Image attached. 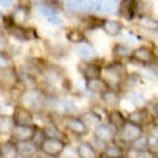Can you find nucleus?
Here are the masks:
<instances>
[{
  "instance_id": "nucleus-23",
  "label": "nucleus",
  "mask_w": 158,
  "mask_h": 158,
  "mask_svg": "<svg viewBox=\"0 0 158 158\" xmlns=\"http://www.w3.org/2000/svg\"><path fill=\"white\" fill-rule=\"evenodd\" d=\"M82 71H84V76H85L87 81H92V79H98L100 74H101L100 67H97V65H92V63L85 65V68H84Z\"/></svg>"
},
{
  "instance_id": "nucleus-33",
  "label": "nucleus",
  "mask_w": 158,
  "mask_h": 158,
  "mask_svg": "<svg viewBox=\"0 0 158 158\" xmlns=\"http://www.w3.org/2000/svg\"><path fill=\"white\" fill-rule=\"evenodd\" d=\"M115 10L114 2H101V13H112Z\"/></svg>"
},
{
  "instance_id": "nucleus-2",
  "label": "nucleus",
  "mask_w": 158,
  "mask_h": 158,
  "mask_svg": "<svg viewBox=\"0 0 158 158\" xmlns=\"http://www.w3.org/2000/svg\"><path fill=\"white\" fill-rule=\"evenodd\" d=\"M65 144L62 139H51L48 138L44 142H43V146H41V150L48 155V156H59L65 152Z\"/></svg>"
},
{
  "instance_id": "nucleus-9",
  "label": "nucleus",
  "mask_w": 158,
  "mask_h": 158,
  "mask_svg": "<svg viewBox=\"0 0 158 158\" xmlns=\"http://www.w3.org/2000/svg\"><path fill=\"white\" fill-rule=\"evenodd\" d=\"M35 127H15V130H13V136H15V139H18L19 142L21 141H32L33 135H35Z\"/></svg>"
},
{
  "instance_id": "nucleus-26",
  "label": "nucleus",
  "mask_w": 158,
  "mask_h": 158,
  "mask_svg": "<svg viewBox=\"0 0 158 158\" xmlns=\"http://www.w3.org/2000/svg\"><path fill=\"white\" fill-rule=\"evenodd\" d=\"M46 139H48V136H46V133H44V130L36 128V130H35V135H33V138H32V142L35 144V146L41 147L43 142H44Z\"/></svg>"
},
{
  "instance_id": "nucleus-24",
  "label": "nucleus",
  "mask_w": 158,
  "mask_h": 158,
  "mask_svg": "<svg viewBox=\"0 0 158 158\" xmlns=\"http://www.w3.org/2000/svg\"><path fill=\"white\" fill-rule=\"evenodd\" d=\"M128 122H131V123H135V125H142L144 122H147L146 120V112H144L142 109H136V111H133L130 115H128Z\"/></svg>"
},
{
  "instance_id": "nucleus-30",
  "label": "nucleus",
  "mask_w": 158,
  "mask_h": 158,
  "mask_svg": "<svg viewBox=\"0 0 158 158\" xmlns=\"http://www.w3.org/2000/svg\"><path fill=\"white\" fill-rule=\"evenodd\" d=\"M25 18H27V11H25L22 6H18L16 8V11L13 13V22H22V21H25Z\"/></svg>"
},
{
  "instance_id": "nucleus-38",
  "label": "nucleus",
  "mask_w": 158,
  "mask_h": 158,
  "mask_svg": "<svg viewBox=\"0 0 158 158\" xmlns=\"http://www.w3.org/2000/svg\"><path fill=\"white\" fill-rule=\"evenodd\" d=\"M6 48H8V40L3 35H0V52L6 51Z\"/></svg>"
},
{
  "instance_id": "nucleus-5",
  "label": "nucleus",
  "mask_w": 158,
  "mask_h": 158,
  "mask_svg": "<svg viewBox=\"0 0 158 158\" xmlns=\"http://www.w3.org/2000/svg\"><path fill=\"white\" fill-rule=\"evenodd\" d=\"M120 131H122L123 141H127V142H135V141H138L139 138H142V128H141L139 125L131 123V122H127L125 127H123Z\"/></svg>"
},
{
  "instance_id": "nucleus-31",
  "label": "nucleus",
  "mask_w": 158,
  "mask_h": 158,
  "mask_svg": "<svg viewBox=\"0 0 158 158\" xmlns=\"http://www.w3.org/2000/svg\"><path fill=\"white\" fill-rule=\"evenodd\" d=\"M112 52H114L115 57H127V56L130 54V49H128V46H125V44H117Z\"/></svg>"
},
{
  "instance_id": "nucleus-39",
  "label": "nucleus",
  "mask_w": 158,
  "mask_h": 158,
  "mask_svg": "<svg viewBox=\"0 0 158 158\" xmlns=\"http://www.w3.org/2000/svg\"><path fill=\"white\" fill-rule=\"evenodd\" d=\"M48 22H49V24H54V25H59V24H62V19H60L59 16H54V18H49Z\"/></svg>"
},
{
  "instance_id": "nucleus-41",
  "label": "nucleus",
  "mask_w": 158,
  "mask_h": 158,
  "mask_svg": "<svg viewBox=\"0 0 158 158\" xmlns=\"http://www.w3.org/2000/svg\"><path fill=\"white\" fill-rule=\"evenodd\" d=\"M155 71H156V74H158V68H156V70H155Z\"/></svg>"
},
{
  "instance_id": "nucleus-16",
  "label": "nucleus",
  "mask_w": 158,
  "mask_h": 158,
  "mask_svg": "<svg viewBox=\"0 0 158 158\" xmlns=\"http://www.w3.org/2000/svg\"><path fill=\"white\" fill-rule=\"evenodd\" d=\"M103 29L108 35H118L122 32V24L114 19H106L103 21Z\"/></svg>"
},
{
  "instance_id": "nucleus-20",
  "label": "nucleus",
  "mask_w": 158,
  "mask_h": 158,
  "mask_svg": "<svg viewBox=\"0 0 158 158\" xmlns=\"http://www.w3.org/2000/svg\"><path fill=\"white\" fill-rule=\"evenodd\" d=\"M76 52H77V56L79 57H82V59H94L97 56V51L94 49V46L92 44H79L76 48Z\"/></svg>"
},
{
  "instance_id": "nucleus-19",
  "label": "nucleus",
  "mask_w": 158,
  "mask_h": 158,
  "mask_svg": "<svg viewBox=\"0 0 158 158\" xmlns=\"http://www.w3.org/2000/svg\"><path fill=\"white\" fill-rule=\"evenodd\" d=\"M15 122H13V117L8 115H0V135H8L13 133L15 130Z\"/></svg>"
},
{
  "instance_id": "nucleus-13",
  "label": "nucleus",
  "mask_w": 158,
  "mask_h": 158,
  "mask_svg": "<svg viewBox=\"0 0 158 158\" xmlns=\"http://www.w3.org/2000/svg\"><path fill=\"white\" fill-rule=\"evenodd\" d=\"M85 87H87L89 92H94V94H104V92L108 90V84L104 82L101 77L92 79V81H87Z\"/></svg>"
},
{
  "instance_id": "nucleus-43",
  "label": "nucleus",
  "mask_w": 158,
  "mask_h": 158,
  "mask_svg": "<svg viewBox=\"0 0 158 158\" xmlns=\"http://www.w3.org/2000/svg\"><path fill=\"white\" fill-rule=\"evenodd\" d=\"M156 112H158V106H156Z\"/></svg>"
},
{
  "instance_id": "nucleus-37",
  "label": "nucleus",
  "mask_w": 158,
  "mask_h": 158,
  "mask_svg": "<svg viewBox=\"0 0 158 158\" xmlns=\"http://www.w3.org/2000/svg\"><path fill=\"white\" fill-rule=\"evenodd\" d=\"M24 38L25 40H35L36 38L35 29H24Z\"/></svg>"
},
{
  "instance_id": "nucleus-7",
  "label": "nucleus",
  "mask_w": 158,
  "mask_h": 158,
  "mask_svg": "<svg viewBox=\"0 0 158 158\" xmlns=\"http://www.w3.org/2000/svg\"><path fill=\"white\" fill-rule=\"evenodd\" d=\"M131 57H133L135 62H139V63H144V65L153 62V59H155L152 49H149L146 46H141L136 51H133V52H131Z\"/></svg>"
},
{
  "instance_id": "nucleus-44",
  "label": "nucleus",
  "mask_w": 158,
  "mask_h": 158,
  "mask_svg": "<svg viewBox=\"0 0 158 158\" xmlns=\"http://www.w3.org/2000/svg\"><path fill=\"white\" fill-rule=\"evenodd\" d=\"M0 16H2V15H0Z\"/></svg>"
},
{
  "instance_id": "nucleus-4",
  "label": "nucleus",
  "mask_w": 158,
  "mask_h": 158,
  "mask_svg": "<svg viewBox=\"0 0 158 158\" xmlns=\"http://www.w3.org/2000/svg\"><path fill=\"white\" fill-rule=\"evenodd\" d=\"M13 122H15L16 127H32L33 115L25 108H16L15 112H13Z\"/></svg>"
},
{
  "instance_id": "nucleus-34",
  "label": "nucleus",
  "mask_w": 158,
  "mask_h": 158,
  "mask_svg": "<svg viewBox=\"0 0 158 158\" xmlns=\"http://www.w3.org/2000/svg\"><path fill=\"white\" fill-rule=\"evenodd\" d=\"M11 35H15L19 40H25L24 38V29L19 27V25H13V27H11Z\"/></svg>"
},
{
  "instance_id": "nucleus-17",
  "label": "nucleus",
  "mask_w": 158,
  "mask_h": 158,
  "mask_svg": "<svg viewBox=\"0 0 158 158\" xmlns=\"http://www.w3.org/2000/svg\"><path fill=\"white\" fill-rule=\"evenodd\" d=\"M109 123L114 127V130H122L125 127L127 120L118 111H111L109 112Z\"/></svg>"
},
{
  "instance_id": "nucleus-1",
  "label": "nucleus",
  "mask_w": 158,
  "mask_h": 158,
  "mask_svg": "<svg viewBox=\"0 0 158 158\" xmlns=\"http://www.w3.org/2000/svg\"><path fill=\"white\" fill-rule=\"evenodd\" d=\"M22 103H24L25 109L40 111L44 104V97L38 89H30V90H25L22 94Z\"/></svg>"
},
{
  "instance_id": "nucleus-11",
  "label": "nucleus",
  "mask_w": 158,
  "mask_h": 158,
  "mask_svg": "<svg viewBox=\"0 0 158 158\" xmlns=\"http://www.w3.org/2000/svg\"><path fill=\"white\" fill-rule=\"evenodd\" d=\"M114 135H115L114 130L111 127H106V125H98L95 130V138L100 139L101 142H112Z\"/></svg>"
},
{
  "instance_id": "nucleus-10",
  "label": "nucleus",
  "mask_w": 158,
  "mask_h": 158,
  "mask_svg": "<svg viewBox=\"0 0 158 158\" xmlns=\"http://www.w3.org/2000/svg\"><path fill=\"white\" fill-rule=\"evenodd\" d=\"M16 147H18L19 155H22L24 158L35 156L36 155V150H38V146H35L32 141H21V142L16 144Z\"/></svg>"
},
{
  "instance_id": "nucleus-27",
  "label": "nucleus",
  "mask_w": 158,
  "mask_h": 158,
  "mask_svg": "<svg viewBox=\"0 0 158 158\" xmlns=\"http://www.w3.org/2000/svg\"><path fill=\"white\" fill-rule=\"evenodd\" d=\"M38 11H40V15L46 16L48 19L57 16V10H56L54 6H49V5H40V6H38Z\"/></svg>"
},
{
  "instance_id": "nucleus-40",
  "label": "nucleus",
  "mask_w": 158,
  "mask_h": 158,
  "mask_svg": "<svg viewBox=\"0 0 158 158\" xmlns=\"http://www.w3.org/2000/svg\"><path fill=\"white\" fill-rule=\"evenodd\" d=\"M2 60H3V62H6L8 59H6V57H2V59H0V63H2ZM0 68H2V67H0Z\"/></svg>"
},
{
  "instance_id": "nucleus-28",
  "label": "nucleus",
  "mask_w": 158,
  "mask_h": 158,
  "mask_svg": "<svg viewBox=\"0 0 158 158\" xmlns=\"http://www.w3.org/2000/svg\"><path fill=\"white\" fill-rule=\"evenodd\" d=\"M133 147H135V150H138V152H146V150L149 149V139L139 138L138 141L133 142Z\"/></svg>"
},
{
  "instance_id": "nucleus-3",
  "label": "nucleus",
  "mask_w": 158,
  "mask_h": 158,
  "mask_svg": "<svg viewBox=\"0 0 158 158\" xmlns=\"http://www.w3.org/2000/svg\"><path fill=\"white\" fill-rule=\"evenodd\" d=\"M120 74H122V65H111V67L104 68L101 79L108 85L118 87V84H120Z\"/></svg>"
},
{
  "instance_id": "nucleus-29",
  "label": "nucleus",
  "mask_w": 158,
  "mask_h": 158,
  "mask_svg": "<svg viewBox=\"0 0 158 158\" xmlns=\"http://www.w3.org/2000/svg\"><path fill=\"white\" fill-rule=\"evenodd\" d=\"M44 133H46V136L51 138V139H60V138H62V133H60V131H59L54 125L46 127V128H44Z\"/></svg>"
},
{
  "instance_id": "nucleus-12",
  "label": "nucleus",
  "mask_w": 158,
  "mask_h": 158,
  "mask_svg": "<svg viewBox=\"0 0 158 158\" xmlns=\"http://www.w3.org/2000/svg\"><path fill=\"white\" fill-rule=\"evenodd\" d=\"M19 152L15 142H3L0 144V158H18Z\"/></svg>"
},
{
  "instance_id": "nucleus-22",
  "label": "nucleus",
  "mask_w": 158,
  "mask_h": 158,
  "mask_svg": "<svg viewBox=\"0 0 158 158\" xmlns=\"http://www.w3.org/2000/svg\"><path fill=\"white\" fill-rule=\"evenodd\" d=\"M67 6H68V10H71V11H76V13L90 11V2H81V0H77V2H73V0H68V2H67Z\"/></svg>"
},
{
  "instance_id": "nucleus-32",
  "label": "nucleus",
  "mask_w": 158,
  "mask_h": 158,
  "mask_svg": "<svg viewBox=\"0 0 158 158\" xmlns=\"http://www.w3.org/2000/svg\"><path fill=\"white\" fill-rule=\"evenodd\" d=\"M149 150L152 155L158 156V139L156 138H149Z\"/></svg>"
},
{
  "instance_id": "nucleus-6",
  "label": "nucleus",
  "mask_w": 158,
  "mask_h": 158,
  "mask_svg": "<svg viewBox=\"0 0 158 158\" xmlns=\"http://www.w3.org/2000/svg\"><path fill=\"white\" fill-rule=\"evenodd\" d=\"M67 127L71 133L77 135V136H84L89 133V127L87 123L82 120V118H77V117H70L67 120Z\"/></svg>"
},
{
  "instance_id": "nucleus-42",
  "label": "nucleus",
  "mask_w": 158,
  "mask_h": 158,
  "mask_svg": "<svg viewBox=\"0 0 158 158\" xmlns=\"http://www.w3.org/2000/svg\"><path fill=\"white\" fill-rule=\"evenodd\" d=\"M122 158H128V156H122Z\"/></svg>"
},
{
  "instance_id": "nucleus-21",
  "label": "nucleus",
  "mask_w": 158,
  "mask_h": 158,
  "mask_svg": "<svg viewBox=\"0 0 158 158\" xmlns=\"http://www.w3.org/2000/svg\"><path fill=\"white\" fill-rule=\"evenodd\" d=\"M123 150L118 144H109L104 147V158H122Z\"/></svg>"
},
{
  "instance_id": "nucleus-18",
  "label": "nucleus",
  "mask_w": 158,
  "mask_h": 158,
  "mask_svg": "<svg viewBox=\"0 0 158 158\" xmlns=\"http://www.w3.org/2000/svg\"><path fill=\"white\" fill-rule=\"evenodd\" d=\"M101 98H103V103L108 104V106H111V108L117 106L118 101H120L118 94H117V92H114V90H111V89H108L104 94H101Z\"/></svg>"
},
{
  "instance_id": "nucleus-14",
  "label": "nucleus",
  "mask_w": 158,
  "mask_h": 158,
  "mask_svg": "<svg viewBox=\"0 0 158 158\" xmlns=\"http://www.w3.org/2000/svg\"><path fill=\"white\" fill-rule=\"evenodd\" d=\"M138 24H139V27L146 29V30H150V32H156L158 30V19H153L152 16H147V15L139 16Z\"/></svg>"
},
{
  "instance_id": "nucleus-35",
  "label": "nucleus",
  "mask_w": 158,
  "mask_h": 158,
  "mask_svg": "<svg viewBox=\"0 0 158 158\" xmlns=\"http://www.w3.org/2000/svg\"><path fill=\"white\" fill-rule=\"evenodd\" d=\"M131 100H133V103L135 104H144L146 103V100H144V97H142V94H138V92H133V94H131Z\"/></svg>"
},
{
  "instance_id": "nucleus-8",
  "label": "nucleus",
  "mask_w": 158,
  "mask_h": 158,
  "mask_svg": "<svg viewBox=\"0 0 158 158\" xmlns=\"http://www.w3.org/2000/svg\"><path fill=\"white\" fill-rule=\"evenodd\" d=\"M18 82V76L15 73V70L10 67H2L0 68V84L6 85V87H13Z\"/></svg>"
},
{
  "instance_id": "nucleus-25",
  "label": "nucleus",
  "mask_w": 158,
  "mask_h": 158,
  "mask_svg": "<svg viewBox=\"0 0 158 158\" xmlns=\"http://www.w3.org/2000/svg\"><path fill=\"white\" fill-rule=\"evenodd\" d=\"M67 38H68L70 43L77 44V43H82L84 41V33L79 30V29H70L68 33H67Z\"/></svg>"
},
{
  "instance_id": "nucleus-15",
  "label": "nucleus",
  "mask_w": 158,
  "mask_h": 158,
  "mask_svg": "<svg viewBox=\"0 0 158 158\" xmlns=\"http://www.w3.org/2000/svg\"><path fill=\"white\" fill-rule=\"evenodd\" d=\"M77 156L79 158H97V150L89 142H82L77 146Z\"/></svg>"
},
{
  "instance_id": "nucleus-36",
  "label": "nucleus",
  "mask_w": 158,
  "mask_h": 158,
  "mask_svg": "<svg viewBox=\"0 0 158 158\" xmlns=\"http://www.w3.org/2000/svg\"><path fill=\"white\" fill-rule=\"evenodd\" d=\"M63 112L65 114H71V112H74L76 111V108H74V104L71 103V101H63Z\"/></svg>"
}]
</instances>
